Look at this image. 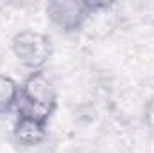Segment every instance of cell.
Masks as SVG:
<instances>
[{"label": "cell", "mask_w": 154, "mask_h": 153, "mask_svg": "<svg viewBox=\"0 0 154 153\" xmlns=\"http://www.w3.org/2000/svg\"><path fill=\"white\" fill-rule=\"evenodd\" d=\"M106 4L84 2V0H52L47 4L45 11L48 20L63 33L70 34L81 31L86 22L99 9H106Z\"/></svg>", "instance_id": "obj_2"}, {"label": "cell", "mask_w": 154, "mask_h": 153, "mask_svg": "<svg viewBox=\"0 0 154 153\" xmlns=\"http://www.w3.org/2000/svg\"><path fill=\"white\" fill-rule=\"evenodd\" d=\"M56 106L57 94L50 77L43 70L31 72L22 83V103L18 112L48 122V119L56 112Z\"/></svg>", "instance_id": "obj_1"}, {"label": "cell", "mask_w": 154, "mask_h": 153, "mask_svg": "<svg viewBox=\"0 0 154 153\" xmlns=\"http://www.w3.org/2000/svg\"><path fill=\"white\" fill-rule=\"evenodd\" d=\"M11 50L14 58L20 61V65H23L31 72H36L43 70V67L48 63L52 56V41L47 34L39 31L25 29L13 36Z\"/></svg>", "instance_id": "obj_3"}, {"label": "cell", "mask_w": 154, "mask_h": 153, "mask_svg": "<svg viewBox=\"0 0 154 153\" xmlns=\"http://www.w3.org/2000/svg\"><path fill=\"white\" fill-rule=\"evenodd\" d=\"M13 137L20 146H25V148L38 146L47 137V122L32 115L18 112V117L13 126Z\"/></svg>", "instance_id": "obj_4"}, {"label": "cell", "mask_w": 154, "mask_h": 153, "mask_svg": "<svg viewBox=\"0 0 154 153\" xmlns=\"http://www.w3.org/2000/svg\"><path fill=\"white\" fill-rule=\"evenodd\" d=\"M22 85L7 74H0V115H7L20 108Z\"/></svg>", "instance_id": "obj_5"}, {"label": "cell", "mask_w": 154, "mask_h": 153, "mask_svg": "<svg viewBox=\"0 0 154 153\" xmlns=\"http://www.w3.org/2000/svg\"><path fill=\"white\" fill-rule=\"evenodd\" d=\"M143 119H145V124L154 132V96L145 103V108H143Z\"/></svg>", "instance_id": "obj_6"}]
</instances>
